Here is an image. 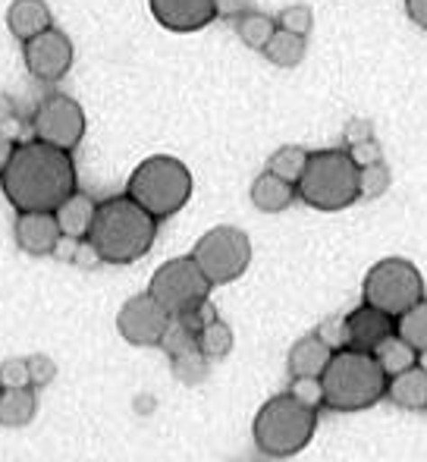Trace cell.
Wrapping results in <instances>:
<instances>
[{
	"label": "cell",
	"mask_w": 427,
	"mask_h": 462,
	"mask_svg": "<svg viewBox=\"0 0 427 462\" xmlns=\"http://www.w3.org/2000/svg\"><path fill=\"white\" fill-rule=\"evenodd\" d=\"M0 189L16 211H54L76 192L73 154L38 139L19 142L6 171L0 173Z\"/></svg>",
	"instance_id": "obj_1"
},
{
	"label": "cell",
	"mask_w": 427,
	"mask_h": 462,
	"mask_svg": "<svg viewBox=\"0 0 427 462\" xmlns=\"http://www.w3.org/2000/svg\"><path fill=\"white\" fill-rule=\"evenodd\" d=\"M158 224L139 201L129 195H114L107 201H98L88 243L98 249L104 264H132L151 252L158 239Z\"/></svg>",
	"instance_id": "obj_2"
},
{
	"label": "cell",
	"mask_w": 427,
	"mask_h": 462,
	"mask_svg": "<svg viewBox=\"0 0 427 462\" xmlns=\"http://www.w3.org/2000/svg\"><path fill=\"white\" fill-rule=\"evenodd\" d=\"M384 368L377 365L371 353L365 349H342L333 353L327 371L321 374L323 383V406L333 412H361V409L377 406L386 396Z\"/></svg>",
	"instance_id": "obj_3"
},
{
	"label": "cell",
	"mask_w": 427,
	"mask_h": 462,
	"mask_svg": "<svg viewBox=\"0 0 427 462\" xmlns=\"http://www.w3.org/2000/svg\"><path fill=\"white\" fill-rule=\"evenodd\" d=\"M192 189H195V180L183 161L170 154H151L132 171L126 195L139 201L154 220H167L189 205Z\"/></svg>",
	"instance_id": "obj_4"
},
{
	"label": "cell",
	"mask_w": 427,
	"mask_h": 462,
	"mask_svg": "<svg viewBox=\"0 0 427 462\" xmlns=\"http://www.w3.org/2000/svg\"><path fill=\"white\" fill-rule=\"evenodd\" d=\"M314 431H318V412L302 406L289 393L268 400L251 421L255 447L270 459H289L302 453L312 444Z\"/></svg>",
	"instance_id": "obj_5"
},
{
	"label": "cell",
	"mask_w": 427,
	"mask_h": 462,
	"mask_svg": "<svg viewBox=\"0 0 427 462\" xmlns=\"http://www.w3.org/2000/svg\"><path fill=\"white\" fill-rule=\"evenodd\" d=\"M295 192L314 211H342L359 201V167L346 148H321L312 152Z\"/></svg>",
	"instance_id": "obj_6"
},
{
	"label": "cell",
	"mask_w": 427,
	"mask_h": 462,
	"mask_svg": "<svg viewBox=\"0 0 427 462\" xmlns=\"http://www.w3.org/2000/svg\"><path fill=\"white\" fill-rule=\"evenodd\" d=\"M361 296L368 305L380 309L396 321L403 311L424 299V277L405 258H384L361 280Z\"/></svg>",
	"instance_id": "obj_7"
},
{
	"label": "cell",
	"mask_w": 427,
	"mask_h": 462,
	"mask_svg": "<svg viewBox=\"0 0 427 462\" xmlns=\"http://www.w3.org/2000/svg\"><path fill=\"white\" fill-rule=\"evenodd\" d=\"M189 255L202 268V274L208 277L211 286H226L249 271L251 239L239 226L220 224L204 233V236H198V243L192 245Z\"/></svg>",
	"instance_id": "obj_8"
},
{
	"label": "cell",
	"mask_w": 427,
	"mask_h": 462,
	"mask_svg": "<svg viewBox=\"0 0 427 462\" xmlns=\"http://www.w3.org/2000/svg\"><path fill=\"white\" fill-rule=\"evenodd\" d=\"M148 292H151L154 302H158L167 315L179 318L208 305L211 283H208V277L202 274V268L192 262V255H183V258H170V262H164L154 271L151 283H148Z\"/></svg>",
	"instance_id": "obj_9"
},
{
	"label": "cell",
	"mask_w": 427,
	"mask_h": 462,
	"mask_svg": "<svg viewBox=\"0 0 427 462\" xmlns=\"http://www.w3.org/2000/svg\"><path fill=\"white\" fill-rule=\"evenodd\" d=\"M32 133L38 142L60 152H76L86 139V110L76 97L63 92H50L41 97L32 114Z\"/></svg>",
	"instance_id": "obj_10"
},
{
	"label": "cell",
	"mask_w": 427,
	"mask_h": 462,
	"mask_svg": "<svg viewBox=\"0 0 427 462\" xmlns=\"http://www.w3.org/2000/svg\"><path fill=\"white\" fill-rule=\"evenodd\" d=\"M167 328H170V315L154 302L151 292L129 296L116 311V334L129 346H160Z\"/></svg>",
	"instance_id": "obj_11"
},
{
	"label": "cell",
	"mask_w": 427,
	"mask_h": 462,
	"mask_svg": "<svg viewBox=\"0 0 427 462\" xmlns=\"http://www.w3.org/2000/svg\"><path fill=\"white\" fill-rule=\"evenodd\" d=\"M73 60V42L60 29H48L23 44V63L29 69V76H35L38 82H60L69 73Z\"/></svg>",
	"instance_id": "obj_12"
},
{
	"label": "cell",
	"mask_w": 427,
	"mask_h": 462,
	"mask_svg": "<svg viewBox=\"0 0 427 462\" xmlns=\"http://www.w3.org/2000/svg\"><path fill=\"white\" fill-rule=\"evenodd\" d=\"M13 236H16V245L25 255L48 258L57 252L63 233H60V226H57L54 211H16Z\"/></svg>",
	"instance_id": "obj_13"
},
{
	"label": "cell",
	"mask_w": 427,
	"mask_h": 462,
	"mask_svg": "<svg viewBox=\"0 0 427 462\" xmlns=\"http://www.w3.org/2000/svg\"><path fill=\"white\" fill-rule=\"evenodd\" d=\"M151 16L158 25L177 35H189V32H202L217 19L214 0H148Z\"/></svg>",
	"instance_id": "obj_14"
},
{
	"label": "cell",
	"mask_w": 427,
	"mask_h": 462,
	"mask_svg": "<svg viewBox=\"0 0 427 462\" xmlns=\"http://www.w3.org/2000/svg\"><path fill=\"white\" fill-rule=\"evenodd\" d=\"M346 321L349 334H352V349H365V353H371L380 340H386L396 330V321L390 315H384V311L368 302H361L359 309L349 311Z\"/></svg>",
	"instance_id": "obj_15"
},
{
	"label": "cell",
	"mask_w": 427,
	"mask_h": 462,
	"mask_svg": "<svg viewBox=\"0 0 427 462\" xmlns=\"http://www.w3.org/2000/svg\"><path fill=\"white\" fill-rule=\"evenodd\" d=\"M6 29L23 44L41 32L54 29V13H50L48 0H13L6 6Z\"/></svg>",
	"instance_id": "obj_16"
},
{
	"label": "cell",
	"mask_w": 427,
	"mask_h": 462,
	"mask_svg": "<svg viewBox=\"0 0 427 462\" xmlns=\"http://www.w3.org/2000/svg\"><path fill=\"white\" fill-rule=\"evenodd\" d=\"M95 214H98V201H95L88 192H79V189L54 208V217H57V226H60L63 239H73V243L88 239L92 224H95Z\"/></svg>",
	"instance_id": "obj_17"
},
{
	"label": "cell",
	"mask_w": 427,
	"mask_h": 462,
	"mask_svg": "<svg viewBox=\"0 0 427 462\" xmlns=\"http://www.w3.org/2000/svg\"><path fill=\"white\" fill-rule=\"evenodd\" d=\"M330 359H333V349H330L318 334H308V337H299V340L289 346L286 368L293 377H321L323 371H327Z\"/></svg>",
	"instance_id": "obj_18"
},
{
	"label": "cell",
	"mask_w": 427,
	"mask_h": 462,
	"mask_svg": "<svg viewBox=\"0 0 427 462\" xmlns=\"http://www.w3.org/2000/svg\"><path fill=\"white\" fill-rule=\"evenodd\" d=\"M249 195H251V205H255L258 211H264V214L286 211V208L299 199L295 183H286V180H280L277 173H270V171L258 173L255 183H251V189H249Z\"/></svg>",
	"instance_id": "obj_19"
},
{
	"label": "cell",
	"mask_w": 427,
	"mask_h": 462,
	"mask_svg": "<svg viewBox=\"0 0 427 462\" xmlns=\"http://www.w3.org/2000/svg\"><path fill=\"white\" fill-rule=\"evenodd\" d=\"M386 396H390L399 409H412V412L427 409V371L412 365V368H405L403 374H393L390 381H386Z\"/></svg>",
	"instance_id": "obj_20"
},
{
	"label": "cell",
	"mask_w": 427,
	"mask_h": 462,
	"mask_svg": "<svg viewBox=\"0 0 427 462\" xmlns=\"http://www.w3.org/2000/svg\"><path fill=\"white\" fill-rule=\"evenodd\" d=\"M38 415V390L13 387L0 390V425L4 428H25Z\"/></svg>",
	"instance_id": "obj_21"
},
{
	"label": "cell",
	"mask_w": 427,
	"mask_h": 462,
	"mask_svg": "<svg viewBox=\"0 0 427 462\" xmlns=\"http://www.w3.org/2000/svg\"><path fill=\"white\" fill-rule=\"evenodd\" d=\"M232 346H236V334H232V328L220 315L208 311L202 330H198V349L208 356V362H223L226 356L232 353Z\"/></svg>",
	"instance_id": "obj_22"
},
{
	"label": "cell",
	"mask_w": 427,
	"mask_h": 462,
	"mask_svg": "<svg viewBox=\"0 0 427 462\" xmlns=\"http://www.w3.org/2000/svg\"><path fill=\"white\" fill-rule=\"evenodd\" d=\"M305 51H308L305 35H295V32H286V29H280V25H277V32L270 35V42L264 44L261 54L268 57L274 67L293 69V67H299V63L305 60Z\"/></svg>",
	"instance_id": "obj_23"
},
{
	"label": "cell",
	"mask_w": 427,
	"mask_h": 462,
	"mask_svg": "<svg viewBox=\"0 0 427 462\" xmlns=\"http://www.w3.org/2000/svg\"><path fill=\"white\" fill-rule=\"evenodd\" d=\"M371 356L377 359V365L384 368V374L386 377H393V374H403L405 368H412V365H418V349H412L409 343L403 340V337L393 330L386 340H380L377 346L371 349Z\"/></svg>",
	"instance_id": "obj_24"
},
{
	"label": "cell",
	"mask_w": 427,
	"mask_h": 462,
	"mask_svg": "<svg viewBox=\"0 0 427 462\" xmlns=\"http://www.w3.org/2000/svg\"><path fill=\"white\" fill-rule=\"evenodd\" d=\"M274 32H277V19L268 16V13L251 10V13H245V16L236 19L239 42H242L245 48H251V51H264V44L270 42V35H274Z\"/></svg>",
	"instance_id": "obj_25"
},
{
	"label": "cell",
	"mask_w": 427,
	"mask_h": 462,
	"mask_svg": "<svg viewBox=\"0 0 427 462\" xmlns=\"http://www.w3.org/2000/svg\"><path fill=\"white\" fill-rule=\"evenodd\" d=\"M308 158H312V152L305 145H280L270 154L268 171L277 173L280 180H286V183H299V177L308 167Z\"/></svg>",
	"instance_id": "obj_26"
},
{
	"label": "cell",
	"mask_w": 427,
	"mask_h": 462,
	"mask_svg": "<svg viewBox=\"0 0 427 462\" xmlns=\"http://www.w3.org/2000/svg\"><path fill=\"white\" fill-rule=\"evenodd\" d=\"M208 368H211L208 356H204L198 346L195 349H186V353L170 356L173 377H177L179 383H186V387H198V383L208 377Z\"/></svg>",
	"instance_id": "obj_27"
},
{
	"label": "cell",
	"mask_w": 427,
	"mask_h": 462,
	"mask_svg": "<svg viewBox=\"0 0 427 462\" xmlns=\"http://www.w3.org/2000/svg\"><path fill=\"white\" fill-rule=\"evenodd\" d=\"M396 334L409 343L412 349H427V299L415 302L409 311L396 318Z\"/></svg>",
	"instance_id": "obj_28"
},
{
	"label": "cell",
	"mask_w": 427,
	"mask_h": 462,
	"mask_svg": "<svg viewBox=\"0 0 427 462\" xmlns=\"http://www.w3.org/2000/svg\"><path fill=\"white\" fill-rule=\"evenodd\" d=\"M393 186V173L384 161L377 164H368V167H359V201H377L390 192Z\"/></svg>",
	"instance_id": "obj_29"
},
{
	"label": "cell",
	"mask_w": 427,
	"mask_h": 462,
	"mask_svg": "<svg viewBox=\"0 0 427 462\" xmlns=\"http://www.w3.org/2000/svg\"><path fill=\"white\" fill-rule=\"evenodd\" d=\"M314 334H318L333 353H342V349L352 346V334H349L346 315H327L318 328H314Z\"/></svg>",
	"instance_id": "obj_30"
},
{
	"label": "cell",
	"mask_w": 427,
	"mask_h": 462,
	"mask_svg": "<svg viewBox=\"0 0 427 462\" xmlns=\"http://www.w3.org/2000/svg\"><path fill=\"white\" fill-rule=\"evenodd\" d=\"M277 25L286 32H295V35H305L312 32L314 25V13L308 10L305 4H293V6H283L280 13H277Z\"/></svg>",
	"instance_id": "obj_31"
},
{
	"label": "cell",
	"mask_w": 427,
	"mask_h": 462,
	"mask_svg": "<svg viewBox=\"0 0 427 462\" xmlns=\"http://www.w3.org/2000/svg\"><path fill=\"white\" fill-rule=\"evenodd\" d=\"M293 400H299L302 406H308V409H318L323 406V383H321V377H293V383H289V390H286Z\"/></svg>",
	"instance_id": "obj_32"
},
{
	"label": "cell",
	"mask_w": 427,
	"mask_h": 462,
	"mask_svg": "<svg viewBox=\"0 0 427 462\" xmlns=\"http://www.w3.org/2000/svg\"><path fill=\"white\" fill-rule=\"evenodd\" d=\"M25 362H29V383H32V390H44V387H50V383H54L57 362L50 359L48 353H32V356H25Z\"/></svg>",
	"instance_id": "obj_33"
},
{
	"label": "cell",
	"mask_w": 427,
	"mask_h": 462,
	"mask_svg": "<svg viewBox=\"0 0 427 462\" xmlns=\"http://www.w3.org/2000/svg\"><path fill=\"white\" fill-rule=\"evenodd\" d=\"M13 387H32L29 383V362L19 359V356L0 362V390H13Z\"/></svg>",
	"instance_id": "obj_34"
},
{
	"label": "cell",
	"mask_w": 427,
	"mask_h": 462,
	"mask_svg": "<svg viewBox=\"0 0 427 462\" xmlns=\"http://www.w3.org/2000/svg\"><path fill=\"white\" fill-rule=\"evenodd\" d=\"M346 154L352 158L355 167H368V164H377V161H384V152H380L377 139H365V142H359V145H349Z\"/></svg>",
	"instance_id": "obj_35"
},
{
	"label": "cell",
	"mask_w": 427,
	"mask_h": 462,
	"mask_svg": "<svg viewBox=\"0 0 427 462\" xmlns=\"http://www.w3.org/2000/svg\"><path fill=\"white\" fill-rule=\"evenodd\" d=\"M69 264H76L79 271H98L101 264V255H98V249H95L88 239H79V243L73 245V255H69Z\"/></svg>",
	"instance_id": "obj_36"
},
{
	"label": "cell",
	"mask_w": 427,
	"mask_h": 462,
	"mask_svg": "<svg viewBox=\"0 0 427 462\" xmlns=\"http://www.w3.org/2000/svg\"><path fill=\"white\" fill-rule=\"evenodd\" d=\"M365 139H374L371 120H365V116H352V120L342 126V142H346V148H349V145H359V142H365Z\"/></svg>",
	"instance_id": "obj_37"
},
{
	"label": "cell",
	"mask_w": 427,
	"mask_h": 462,
	"mask_svg": "<svg viewBox=\"0 0 427 462\" xmlns=\"http://www.w3.org/2000/svg\"><path fill=\"white\" fill-rule=\"evenodd\" d=\"M214 10H217V19H239L255 10V0H214Z\"/></svg>",
	"instance_id": "obj_38"
},
{
	"label": "cell",
	"mask_w": 427,
	"mask_h": 462,
	"mask_svg": "<svg viewBox=\"0 0 427 462\" xmlns=\"http://www.w3.org/2000/svg\"><path fill=\"white\" fill-rule=\"evenodd\" d=\"M405 13L418 29L427 32V0H405Z\"/></svg>",
	"instance_id": "obj_39"
},
{
	"label": "cell",
	"mask_w": 427,
	"mask_h": 462,
	"mask_svg": "<svg viewBox=\"0 0 427 462\" xmlns=\"http://www.w3.org/2000/svg\"><path fill=\"white\" fill-rule=\"evenodd\" d=\"M13 152H16V139H10V135L0 133V173L6 171V164H10Z\"/></svg>",
	"instance_id": "obj_40"
},
{
	"label": "cell",
	"mask_w": 427,
	"mask_h": 462,
	"mask_svg": "<svg viewBox=\"0 0 427 462\" xmlns=\"http://www.w3.org/2000/svg\"><path fill=\"white\" fill-rule=\"evenodd\" d=\"M10 120H16V101H13L6 92H0V126Z\"/></svg>",
	"instance_id": "obj_41"
},
{
	"label": "cell",
	"mask_w": 427,
	"mask_h": 462,
	"mask_svg": "<svg viewBox=\"0 0 427 462\" xmlns=\"http://www.w3.org/2000/svg\"><path fill=\"white\" fill-rule=\"evenodd\" d=\"M418 368L427 371V349H418Z\"/></svg>",
	"instance_id": "obj_42"
}]
</instances>
